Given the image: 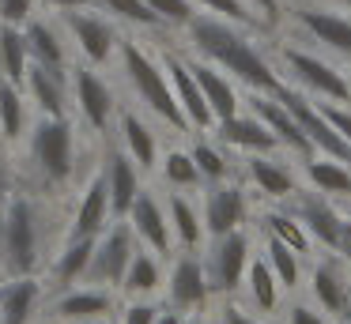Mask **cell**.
I'll list each match as a JSON object with an SVG mask.
<instances>
[{
  "mask_svg": "<svg viewBox=\"0 0 351 324\" xmlns=\"http://www.w3.org/2000/svg\"><path fill=\"white\" fill-rule=\"evenodd\" d=\"M193 42H197L212 60H219L227 72H234L238 79H245L250 87L276 90V95L283 90V83L276 79L272 68H268L265 60H261L257 53H253L250 45L234 34V30L223 27V23H215V19H193Z\"/></svg>",
  "mask_w": 351,
  "mask_h": 324,
  "instance_id": "1",
  "label": "cell"
},
{
  "mask_svg": "<svg viewBox=\"0 0 351 324\" xmlns=\"http://www.w3.org/2000/svg\"><path fill=\"white\" fill-rule=\"evenodd\" d=\"M125 68H129V79L136 83L140 98H144V102L152 105V110L159 113L162 121H170L174 128H182V125H185V113H182V105H178L174 90L167 87L162 72L136 49V45H125Z\"/></svg>",
  "mask_w": 351,
  "mask_h": 324,
  "instance_id": "2",
  "label": "cell"
},
{
  "mask_svg": "<svg viewBox=\"0 0 351 324\" xmlns=\"http://www.w3.org/2000/svg\"><path fill=\"white\" fill-rule=\"evenodd\" d=\"M280 105H283V110H287L291 117L298 121V125H302V132L310 136L313 147L328 151V155H332L336 162H351V143L343 140V136L336 132L332 125H328L325 113L313 110V105L306 102L302 95H298V90H287V87H283V90H280Z\"/></svg>",
  "mask_w": 351,
  "mask_h": 324,
  "instance_id": "3",
  "label": "cell"
},
{
  "mask_svg": "<svg viewBox=\"0 0 351 324\" xmlns=\"http://www.w3.org/2000/svg\"><path fill=\"white\" fill-rule=\"evenodd\" d=\"M242 271H250V241L245 234H227L219 238V245L212 249V260H208L204 275H208V286L212 290H234L242 283Z\"/></svg>",
  "mask_w": 351,
  "mask_h": 324,
  "instance_id": "4",
  "label": "cell"
},
{
  "mask_svg": "<svg viewBox=\"0 0 351 324\" xmlns=\"http://www.w3.org/2000/svg\"><path fill=\"white\" fill-rule=\"evenodd\" d=\"M4 249H8V268L27 275L38 260V238H34V211L27 200H16L8 208V230H4Z\"/></svg>",
  "mask_w": 351,
  "mask_h": 324,
  "instance_id": "5",
  "label": "cell"
},
{
  "mask_svg": "<svg viewBox=\"0 0 351 324\" xmlns=\"http://www.w3.org/2000/svg\"><path fill=\"white\" fill-rule=\"evenodd\" d=\"M34 158L57 181L72 173V132L64 121H42L34 128Z\"/></svg>",
  "mask_w": 351,
  "mask_h": 324,
  "instance_id": "6",
  "label": "cell"
},
{
  "mask_svg": "<svg viewBox=\"0 0 351 324\" xmlns=\"http://www.w3.org/2000/svg\"><path fill=\"white\" fill-rule=\"evenodd\" d=\"M132 256H136V253H132L129 226H114V230L106 234V241L95 245L87 279H99V283H125V271H129Z\"/></svg>",
  "mask_w": 351,
  "mask_h": 324,
  "instance_id": "7",
  "label": "cell"
},
{
  "mask_svg": "<svg viewBox=\"0 0 351 324\" xmlns=\"http://www.w3.org/2000/svg\"><path fill=\"white\" fill-rule=\"evenodd\" d=\"M283 57H287L291 72H295L310 90H317V95H328V98H348V95H351L348 79H343V75L336 72V68H328L325 60L306 57V53H298V49H287Z\"/></svg>",
  "mask_w": 351,
  "mask_h": 324,
  "instance_id": "8",
  "label": "cell"
},
{
  "mask_svg": "<svg viewBox=\"0 0 351 324\" xmlns=\"http://www.w3.org/2000/svg\"><path fill=\"white\" fill-rule=\"evenodd\" d=\"M208 275H204V264L197 260V256H182V260L174 264V271H170V301H174L178 309H197L204 306L208 298Z\"/></svg>",
  "mask_w": 351,
  "mask_h": 324,
  "instance_id": "9",
  "label": "cell"
},
{
  "mask_svg": "<svg viewBox=\"0 0 351 324\" xmlns=\"http://www.w3.org/2000/svg\"><path fill=\"white\" fill-rule=\"evenodd\" d=\"M170 79H174V98H178V105H182V113H185V121H193L197 128H208L212 125V105L204 102V90H200V83L193 79V72L182 64V60H170Z\"/></svg>",
  "mask_w": 351,
  "mask_h": 324,
  "instance_id": "10",
  "label": "cell"
},
{
  "mask_svg": "<svg viewBox=\"0 0 351 324\" xmlns=\"http://www.w3.org/2000/svg\"><path fill=\"white\" fill-rule=\"evenodd\" d=\"M245 215V200L238 188H215L212 196H208V208H204V223L208 230L215 234V238H227V234L238 230V223H242Z\"/></svg>",
  "mask_w": 351,
  "mask_h": 324,
  "instance_id": "11",
  "label": "cell"
},
{
  "mask_svg": "<svg viewBox=\"0 0 351 324\" xmlns=\"http://www.w3.org/2000/svg\"><path fill=\"white\" fill-rule=\"evenodd\" d=\"M129 215H132V226H136V234L155 249V253H170V226H167V219H162L159 203H155L152 196L140 192Z\"/></svg>",
  "mask_w": 351,
  "mask_h": 324,
  "instance_id": "12",
  "label": "cell"
},
{
  "mask_svg": "<svg viewBox=\"0 0 351 324\" xmlns=\"http://www.w3.org/2000/svg\"><path fill=\"white\" fill-rule=\"evenodd\" d=\"M257 117L265 121L268 128H272L276 132V140L280 143H287L291 151H298V155H310L313 151V143H310V136L302 132V125H298L295 117H291L287 110H283V105H276V102H265V98H257Z\"/></svg>",
  "mask_w": 351,
  "mask_h": 324,
  "instance_id": "13",
  "label": "cell"
},
{
  "mask_svg": "<svg viewBox=\"0 0 351 324\" xmlns=\"http://www.w3.org/2000/svg\"><path fill=\"white\" fill-rule=\"evenodd\" d=\"M219 136L234 147H250V151H272L276 143V132L265 125L261 117H230V121H219Z\"/></svg>",
  "mask_w": 351,
  "mask_h": 324,
  "instance_id": "14",
  "label": "cell"
},
{
  "mask_svg": "<svg viewBox=\"0 0 351 324\" xmlns=\"http://www.w3.org/2000/svg\"><path fill=\"white\" fill-rule=\"evenodd\" d=\"M106 188H110V208H114L117 215L132 211V203H136V196H140V185H136V170H132V162H129L125 155H114V158H110Z\"/></svg>",
  "mask_w": 351,
  "mask_h": 324,
  "instance_id": "15",
  "label": "cell"
},
{
  "mask_svg": "<svg viewBox=\"0 0 351 324\" xmlns=\"http://www.w3.org/2000/svg\"><path fill=\"white\" fill-rule=\"evenodd\" d=\"M298 215L302 223L310 226V234L328 249H340V238H343V219L336 215L328 203H317V200H302L298 203Z\"/></svg>",
  "mask_w": 351,
  "mask_h": 324,
  "instance_id": "16",
  "label": "cell"
},
{
  "mask_svg": "<svg viewBox=\"0 0 351 324\" xmlns=\"http://www.w3.org/2000/svg\"><path fill=\"white\" fill-rule=\"evenodd\" d=\"M310 283H313V298L325 313H343L348 309V279L340 275L336 264H317Z\"/></svg>",
  "mask_w": 351,
  "mask_h": 324,
  "instance_id": "17",
  "label": "cell"
},
{
  "mask_svg": "<svg viewBox=\"0 0 351 324\" xmlns=\"http://www.w3.org/2000/svg\"><path fill=\"white\" fill-rule=\"evenodd\" d=\"M189 72H193V79L200 83V90H204V102L212 105L215 117H219V121L238 117V98H234V90H230V83L223 79V75H215L212 68H204V64L189 68Z\"/></svg>",
  "mask_w": 351,
  "mask_h": 324,
  "instance_id": "18",
  "label": "cell"
},
{
  "mask_svg": "<svg viewBox=\"0 0 351 324\" xmlns=\"http://www.w3.org/2000/svg\"><path fill=\"white\" fill-rule=\"evenodd\" d=\"M38 301V283L34 279H19V283L0 290V324H27Z\"/></svg>",
  "mask_w": 351,
  "mask_h": 324,
  "instance_id": "19",
  "label": "cell"
},
{
  "mask_svg": "<svg viewBox=\"0 0 351 324\" xmlns=\"http://www.w3.org/2000/svg\"><path fill=\"white\" fill-rule=\"evenodd\" d=\"M76 95H80V105H84V117L91 121L95 128H106L110 110H114L106 83H102L99 75H91V72H80L76 75Z\"/></svg>",
  "mask_w": 351,
  "mask_h": 324,
  "instance_id": "20",
  "label": "cell"
},
{
  "mask_svg": "<svg viewBox=\"0 0 351 324\" xmlns=\"http://www.w3.org/2000/svg\"><path fill=\"white\" fill-rule=\"evenodd\" d=\"M106 211H110V188H106V177L102 181H91L84 203H80V215H76V238H95L106 223Z\"/></svg>",
  "mask_w": 351,
  "mask_h": 324,
  "instance_id": "21",
  "label": "cell"
},
{
  "mask_svg": "<svg viewBox=\"0 0 351 324\" xmlns=\"http://www.w3.org/2000/svg\"><path fill=\"white\" fill-rule=\"evenodd\" d=\"M302 23L325 45H332L340 53H351V23L348 19H336V15H325V12H302Z\"/></svg>",
  "mask_w": 351,
  "mask_h": 324,
  "instance_id": "22",
  "label": "cell"
},
{
  "mask_svg": "<svg viewBox=\"0 0 351 324\" xmlns=\"http://www.w3.org/2000/svg\"><path fill=\"white\" fill-rule=\"evenodd\" d=\"M110 309V294L106 290H76L69 298L57 301V313L69 316V321H91V316L106 313Z\"/></svg>",
  "mask_w": 351,
  "mask_h": 324,
  "instance_id": "23",
  "label": "cell"
},
{
  "mask_svg": "<svg viewBox=\"0 0 351 324\" xmlns=\"http://www.w3.org/2000/svg\"><path fill=\"white\" fill-rule=\"evenodd\" d=\"M72 30H76L80 45H84V53L91 60H106L110 57V42H114V34H110L106 23L87 19V15H76V19H72Z\"/></svg>",
  "mask_w": 351,
  "mask_h": 324,
  "instance_id": "24",
  "label": "cell"
},
{
  "mask_svg": "<svg viewBox=\"0 0 351 324\" xmlns=\"http://www.w3.org/2000/svg\"><path fill=\"white\" fill-rule=\"evenodd\" d=\"M250 298L257 301V309H265V313H272V309L280 306V279L272 275L268 260L250 264Z\"/></svg>",
  "mask_w": 351,
  "mask_h": 324,
  "instance_id": "25",
  "label": "cell"
},
{
  "mask_svg": "<svg viewBox=\"0 0 351 324\" xmlns=\"http://www.w3.org/2000/svg\"><path fill=\"white\" fill-rule=\"evenodd\" d=\"M250 177L261 185V192L276 196V200L295 192V181H291V173L283 170V166L268 162V158H253V162H250Z\"/></svg>",
  "mask_w": 351,
  "mask_h": 324,
  "instance_id": "26",
  "label": "cell"
},
{
  "mask_svg": "<svg viewBox=\"0 0 351 324\" xmlns=\"http://www.w3.org/2000/svg\"><path fill=\"white\" fill-rule=\"evenodd\" d=\"M91 256H95V238H76L69 245V253H61V260H57V279H61V283H72V279L87 275Z\"/></svg>",
  "mask_w": 351,
  "mask_h": 324,
  "instance_id": "27",
  "label": "cell"
},
{
  "mask_svg": "<svg viewBox=\"0 0 351 324\" xmlns=\"http://www.w3.org/2000/svg\"><path fill=\"white\" fill-rule=\"evenodd\" d=\"M31 90L38 95L42 110H46L49 117H61V75H53V68L34 64L31 68Z\"/></svg>",
  "mask_w": 351,
  "mask_h": 324,
  "instance_id": "28",
  "label": "cell"
},
{
  "mask_svg": "<svg viewBox=\"0 0 351 324\" xmlns=\"http://www.w3.org/2000/svg\"><path fill=\"white\" fill-rule=\"evenodd\" d=\"M306 173L310 181L321 188V192H336V196H351V173L336 162H306Z\"/></svg>",
  "mask_w": 351,
  "mask_h": 324,
  "instance_id": "29",
  "label": "cell"
},
{
  "mask_svg": "<svg viewBox=\"0 0 351 324\" xmlns=\"http://www.w3.org/2000/svg\"><path fill=\"white\" fill-rule=\"evenodd\" d=\"M295 249H287L280 238L268 241V268H272V275L280 279V286H287V290H295L298 286V260H295Z\"/></svg>",
  "mask_w": 351,
  "mask_h": 324,
  "instance_id": "30",
  "label": "cell"
},
{
  "mask_svg": "<svg viewBox=\"0 0 351 324\" xmlns=\"http://www.w3.org/2000/svg\"><path fill=\"white\" fill-rule=\"evenodd\" d=\"M125 143H129L132 158L152 170V162H155V136L147 132V125L140 117H132V113L125 117Z\"/></svg>",
  "mask_w": 351,
  "mask_h": 324,
  "instance_id": "31",
  "label": "cell"
},
{
  "mask_svg": "<svg viewBox=\"0 0 351 324\" xmlns=\"http://www.w3.org/2000/svg\"><path fill=\"white\" fill-rule=\"evenodd\" d=\"M155 286H159V264H155L147 253H136V256H132V264H129V271H125V290L152 294Z\"/></svg>",
  "mask_w": 351,
  "mask_h": 324,
  "instance_id": "32",
  "label": "cell"
},
{
  "mask_svg": "<svg viewBox=\"0 0 351 324\" xmlns=\"http://www.w3.org/2000/svg\"><path fill=\"white\" fill-rule=\"evenodd\" d=\"M27 42H31V49L42 57V64H46V68L64 64L61 42L53 38V30H49V27H42V23H31V30H27Z\"/></svg>",
  "mask_w": 351,
  "mask_h": 324,
  "instance_id": "33",
  "label": "cell"
},
{
  "mask_svg": "<svg viewBox=\"0 0 351 324\" xmlns=\"http://www.w3.org/2000/svg\"><path fill=\"white\" fill-rule=\"evenodd\" d=\"M19 128H23V105H19L16 87L4 83V87H0V132L8 136V140H16Z\"/></svg>",
  "mask_w": 351,
  "mask_h": 324,
  "instance_id": "34",
  "label": "cell"
},
{
  "mask_svg": "<svg viewBox=\"0 0 351 324\" xmlns=\"http://www.w3.org/2000/svg\"><path fill=\"white\" fill-rule=\"evenodd\" d=\"M170 215H174V230L178 238H182V245H200V223H197V211L189 208V203L182 200V196H174L170 200Z\"/></svg>",
  "mask_w": 351,
  "mask_h": 324,
  "instance_id": "35",
  "label": "cell"
},
{
  "mask_svg": "<svg viewBox=\"0 0 351 324\" xmlns=\"http://www.w3.org/2000/svg\"><path fill=\"white\" fill-rule=\"evenodd\" d=\"M23 53H27V42L16 34V30H0V57H4V72L8 79H23Z\"/></svg>",
  "mask_w": 351,
  "mask_h": 324,
  "instance_id": "36",
  "label": "cell"
},
{
  "mask_svg": "<svg viewBox=\"0 0 351 324\" xmlns=\"http://www.w3.org/2000/svg\"><path fill=\"white\" fill-rule=\"evenodd\" d=\"M268 230H272V238H280L287 249H295V253H306V249H310V238H306L302 226L291 215H268Z\"/></svg>",
  "mask_w": 351,
  "mask_h": 324,
  "instance_id": "37",
  "label": "cell"
},
{
  "mask_svg": "<svg viewBox=\"0 0 351 324\" xmlns=\"http://www.w3.org/2000/svg\"><path fill=\"white\" fill-rule=\"evenodd\" d=\"M167 177L174 181V185H197L200 170H197V162H193V155H182V151L167 155Z\"/></svg>",
  "mask_w": 351,
  "mask_h": 324,
  "instance_id": "38",
  "label": "cell"
},
{
  "mask_svg": "<svg viewBox=\"0 0 351 324\" xmlns=\"http://www.w3.org/2000/svg\"><path fill=\"white\" fill-rule=\"evenodd\" d=\"M193 162H197V170L212 181H219L223 173H227V158H223L219 151H212L208 143H197V147H193Z\"/></svg>",
  "mask_w": 351,
  "mask_h": 324,
  "instance_id": "39",
  "label": "cell"
},
{
  "mask_svg": "<svg viewBox=\"0 0 351 324\" xmlns=\"http://www.w3.org/2000/svg\"><path fill=\"white\" fill-rule=\"evenodd\" d=\"M114 12H121L125 19H136V23H159V15L144 4V0H106Z\"/></svg>",
  "mask_w": 351,
  "mask_h": 324,
  "instance_id": "40",
  "label": "cell"
},
{
  "mask_svg": "<svg viewBox=\"0 0 351 324\" xmlns=\"http://www.w3.org/2000/svg\"><path fill=\"white\" fill-rule=\"evenodd\" d=\"M147 8H152L155 15H159V19H170V23H185L189 19V4H185V0H144Z\"/></svg>",
  "mask_w": 351,
  "mask_h": 324,
  "instance_id": "41",
  "label": "cell"
},
{
  "mask_svg": "<svg viewBox=\"0 0 351 324\" xmlns=\"http://www.w3.org/2000/svg\"><path fill=\"white\" fill-rule=\"evenodd\" d=\"M321 113H325V117H328V125H332L336 132H340L343 140L351 143V113H348V110H336V105H325Z\"/></svg>",
  "mask_w": 351,
  "mask_h": 324,
  "instance_id": "42",
  "label": "cell"
},
{
  "mask_svg": "<svg viewBox=\"0 0 351 324\" xmlns=\"http://www.w3.org/2000/svg\"><path fill=\"white\" fill-rule=\"evenodd\" d=\"M287 324H325V316H321L313 306H302V301H298V306H291Z\"/></svg>",
  "mask_w": 351,
  "mask_h": 324,
  "instance_id": "43",
  "label": "cell"
},
{
  "mask_svg": "<svg viewBox=\"0 0 351 324\" xmlns=\"http://www.w3.org/2000/svg\"><path fill=\"white\" fill-rule=\"evenodd\" d=\"M27 12H31V0H0V15H4L8 23L27 19Z\"/></svg>",
  "mask_w": 351,
  "mask_h": 324,
  "instance_id": "44",
  "label": "cell"
},
{
  "mask_svg": "<svg viewBox=\"0 0 351 324\" xmlns=\"http://www.w3.org/2000/svg\"><path fill=\"white\" fill-rule=\"evenodd\" d=\"M208 8H215V12H223L227 19H250V12L242 8V0H204Z\"/></svg>",
  "mask_w": 351,
  "mask_h": 324,
  "instance_id": "45",
  "label": "cell"
},
{
  "mask_svg": "<svg viewBox=\"0 0 351 324\" xmlns=\"http://www.w3.org/2000/svg\"><path fill=\"white\" fill-rule=\"evenodd\" d=\"M155 321H159V309H152V306H132L125 313V324H155Z\"/></svg>",
  "mask_w": 351,
  "mask_h": 324,
  "instance_id": "46",
  "label": "cell"
},
{
  "mask_svg": "<svg viewBox=\"0 0 351 324\" xmlns=\"http://www.w3.org/2000/svg\"><path fill=\"white\" fill-rule=\"evenodd\" d=\"M223 324H261V321H253V316L242 313L238 306H227V309H223Z\"/></svg>",
  "mask_w": 351,
  "mask_h": 324,
  "instance_id": "47",
  "label": "cell"
},
{
  "mask_svg": "<svg viewBox=\"0 0 351 324\" xmlns=\"http://www.w3.org/2000/svg\"><path fill=\"white\" fill-rule=\"evenodd\" d=\"M340 253H343V256H348V260H351V219H348V223H343V238H340Z\"/></svg>",
  "mask_w": 351,
  "mask_h": 324,
  "instance_id": "48",
  "label": "cell"
},
{
  "mask_svg": "<svg viewBox=\"0 0 351 324\" xmlns=\"http://www.w3.org/2000/svg\"><path fill=\"white\" fill-rule=\"evenodd\" d=\"M155 324H182V316H178V313H159V321H155Z\"/></svg>",
  "mask_w": 351,
  "mask_h": 324,
  "instance_id": "49",
  "label": "cell"
},
{
  "mask_svg": "<svg viewBox=\"0 0 351 324\" xmlns=\"http://www.w3.org/2000/svg\"><path fill=\"white\" fill-rule=\"evenodd\" d=\"M257 4L265 8V15H268V19H272V15H276V0H257Z\"/></svg>",
  "mask_w": 351,
  "mask_h": 324,
  "instance_id": "50",
  "label": "cell"
},
{
  "mask_svg": "<svg viewBox=\"0 0 351 324\" xmlns=\"http://www.w3.org/2000/svg\"><path fill=\"white\" fill-rule=\"evenodd\" d=\"M4 192H8V181H4V170H0V200H4Z\"/></svg>",
  "mask_w": 351,
  "mask_h": 324,
  "instance_id": "51",
  "label": "cell"
},
{
  "mask_svg": "<svg viewBox=\"0 0 351 324\" xmlns=\"http://www.w3.org/2000/svg\"><path fill=\"white\" fill-rule=\"evenodd\" d=\"M53 4H84V0H53Z\"/></svg>",
  "mask_w": 351,
  "mask_h": 324,
  "instance_id": "52",
  "label": "cell"
},
{
  "mask_svg": "<svg viewBox=\"0 0 351 324\" xmlns=\"http://www.w3.org/2000/svg\"><path fill=\"white\" fill-rule=\"evenodd\" d=\"M91 324H106V321H91Z\"/></svg>",
  "mask_w": 351,
  "mask_h": 324,
  "instance_id": "53",
  "label": "cell"
},
{
  "mask_svg": "<svg viewBox=\"0 0 351 324\" xmlns=\"http://www.w3.org/2000/svg\"><path fill=\"white\" fill-rule=\"evenodd\" d=\"M343 316H348V324H351V313H343Z\"/></svg>",
  "mask_w": 351,
  "mask_h": 324,
  "instance_id": "54",
  "label": "cell"
},
{
  "mask_svg": "<svg viewBox=\"0 0 351 324\" xmlns=\"http://www.w3.org/2000/svg\"><path fill=\"white\" fill-rule=\"evenodd\" d=\"M189 324H200V321H189Z\"/></svg>",
  "mask_w": 351,
  "mask_h": 324,
  "instance_id": "55",
  "label": "cell"
},
{
  "mask_svg": "<svg viewBox=\"0 0 351 324\" xmlns=\"http://www.w3.org/2000/svg\"><path fill=\"white\" fill-rule=\"evenodd\" d=\"M343 4H351V0H343Z\"/></svg>",
  "mask_w": 351,
  "mask_h": 324,
  "instance_id": "56",
  "label": "cell"
}]
</instances>
